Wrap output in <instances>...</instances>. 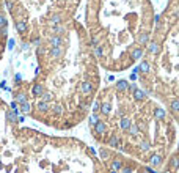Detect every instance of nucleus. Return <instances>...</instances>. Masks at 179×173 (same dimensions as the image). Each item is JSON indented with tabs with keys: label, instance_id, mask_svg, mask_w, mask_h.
<instances>
[{
	"label": "nucleus",
	"instance_id": "f257e3e1",
	"mask_svg": "<svg viewBox=\"0 0 179 173\" xmlns=\"http://www.w3.org/2000/svg\"><path fill=\"white\" fill-rule=\"evenodd\" d=\"M63 52H65L63 46H61V47H49V57L52 60L61 58V57H63Z\"/></svg>",
	"mask_w": 179,
	"mask_h": 173
},
{
	"label": "nucleus",
	"instance_id": "f03ea898",
	"mask_svg": "<svg viewBox=\"0 0 179 173\" xmlns=\"http://www.w3.org/2000/svg\"><path fill=\"white\" fill-rule=\"evenodd\" d=\"M63 36H58V35H50L49 36V46L50 47H61L63 46Z\"/></svg>",
	"mask_w": 179,
	"mask_h": 173
},
{
	"label": "nucleus",
	"instance_id": "7ed1b4c3",
	"mask_svg": "<svg viewBox=\"0 0 179 173\" xmlns=\"http://www.w3.org/2000/svg\"><path fill=\"white\" fill-rule=\"evenodd\" d=\"M94 134H96L98 137H102L104 134H107V123L99 121L98 124L94 126Z\"/></svg>",
	"mask_w": 179,
	"mask_h": 173
},
{
	"label": "nucleus",
	"instance_id": "20e7f679",
	"mask_svg": "<svg viewBox=\"0 0 179 173\" xmlns=\"http://www.w3.org/2000/svg\"><path fill=\"white\" fill-rule=\"evenodd\" d=\"M146 96H148V90H140V88H135L134 90V99L135 101L142 102V101L146 99Z\"/></svg>",
	"mask_w": 179,
	"mask_h": 173
},
{
	"label": "nucleus",
	"instance_id": "39448f33",
	"mask_svg": "<svg viewBox=\"0 0 179 173\" xmlns=\"http://www.w3.org/2000/svg\"><path fill=\"white\" fill-rule=\"evenodd\" d=\"M44 85L42 83H35V85L32 87V94L35 96V98H41V94L44 93Z\"/></svg>",
	"mask_w": 179,
	"mask_h": 173
},
{
	"label": "nucleus",
	"instance_id": "423d86ee",
	"mask_svg": "<svg viewBox=\"0 0 179 173\" xmlns=\"http://www.w3.org/2000/svg\"><path fill=\"white\" fill-rule=\"evenodd\" d=\"M137 43L140 46H146L148 43H149V33H148V32H142L137 36Z\"/></svg>",
	"mask_w": 179,
	"mask_h": 173
},
{
	"label": "nucleus",
	"instance_id": "0eeeda50",
	"mask_svg": "<svg viewBox=\"0 0 179 173\" xmlns=\"http://www.w3.org/2000/svg\"><path fill=\"white\" fill-rule=\"evenodd\" d=\"M49 22H50V25H58V24H61L63 22V16L61 14H58V13H53V14H50V17H49Z\"/></svg>",
	"mask_w": 179,
	"mask_h": 173
},
{
	"label": "nucleus",
	"instance_id": "6e6552de",
	"mask_svg": "<svg viewBox=\"0 0 179 173\" xmlns=\"http://www.w3.org/2000/svg\"><path fill=\"white\" fill-rule=\"evenodd\" d=\"M16 30L21 35L27 33V30H28V24H27V21H16Z\"/></svg>",
	"mask_w": 179,
	"mask_h": 173
},
{
	"label": "nucleus",
	"instance_id": "1a4fd4ad",
	"mask_svg": "<svg viewBox=\"0 0 179 173\" xmlns=\"http://www.w3.org/2000/svg\"><path fill=\"white\" fill-rule=\"evenodd\" d=\"M119 138H118V135L116 134H112L110 137H108V142H107V145L108 147H112V148H119Z\"/></svg>",
	"mask_w": 179,
	"mask_h": 173
},
{
	"label": "nucleus",
	"instance_id": "9d476101",
	"mask_svg": "<svg viewBox=\"0 0 179 173\" xmlns=\"http://www.w3.org/2000/svg\"><path fill=\"white\" fill-rule=\"evenodd\" d=\"M148 46V52L149 53H159V51H160V47H159V43L157 41H149V43L146 44Z\"/></svg>",
	"mask_w": 179,
	"mask_h": 173
},
{
	"label": "nucleus",
	"instance_id": "9b49d317",
	"mask_svg": "<svg viewBox=\"0 0 179 173\" xmlns=\"http://www.w3.org/2000/svg\"><path fill=\"white\" fill-rule=\"evenodd\" d=\"M130 57H132V60H140L143 57V49L142 47H132Z\"/></svg>",
	"mask_w": 179,
	"mask_h": 173
},
{
	"label": "nucleus",
	"instance_id": "f8f14e48",
	"mask_svg": "<svg viewBox=\"0 0 179 173\" xmlns=\"http://www.w3.org/2000/svg\"><path fill=\"white\" fill-rule=\"evenodd\" d=\"M91 90H93V85H91V82H88V80H85V82H82L80 83V91L83 94H88V93H91Z\"/></svg>",
	"mask_w": 179,
	"mask_h": 173
},
{
	"label": "nucleus",
	"instance_id": "ddd939ff",
	"mask_svg": "<svg viewBox=\"0 0 179 173\" xmlns=\"http://www.w3.org/2000/svg\"><path fill=\"white\" fill-rule=\"evenodd\" d=\"M110 109H112V104L110 102H102L99 107V113L101 115H108L110 113Z\"/></svg>",
	"mask_w": 179,
	"mask_h": 173
},
{
	"label": "nucleus",
	"instance_id": "4468645a",
	"mask_svg": "<svg viewBox=\"0 0 179 173\" xmlns=\"http://www.w3.org/2000/svg\"><path fill=\"white\" fill-rule=\"evenodd\" d=\"M52 32H53V35H58V36H63V35L66 33V27H65V25H61V24L53 25Z\"/></svg>",
	"mask_w": 179,
	"mask_h": 173
},
{
	"label": "nucleus",
	"instance_id": "2eb2a0df",
	"mask_svg": "<svg viewBox=\"0 0 179 173\" xmlns=\"http://www.w3.org/2000/svg\"><path fill=\"white\" fill-rule=\"evenodd\" d=\"M170 110L173 113H179V98H174L170 101Z\"/></svg>",
	"mask_w": 179,
	"mask_h": 173
},
{
	"label": "nucleus",
	"instance_id": "dca6fc26",
	"mask_svg": "<svg viewBox=\"0 0 179 173\" xmlns=\"http://www.w3.org/2000/svg\"><path fill=\"white\" fill-rule=\"evenodd\" d=\"M149 164L153 165V167H159V165L162 164V156L160 154H153L149 159Z\"/></svg>",
	"mask_w": 179,
	"mask_h": 173
},
{
	"label": "nucleus",
	"instance_id": "f3484780",
	"mask_svg": "<svg viewBox=\"0 0 179 173\" xmlns=\"http://www.w3.org/2000/svg\"><path fill=\"white\" fill-rule=\"evenodd\" d=\"M123 168V160L119 159V157H115V159H112V170H121Z\"/></svg>",
	"mask_w": 179,
	"mask_h": 173
},
{
	"label": "nucleus",
	"instance_id": "a211bd4d",
	"mask_svg": "<svg viewBox=\"0 0 179 173\" xmlns=\"http://www.w3.org/2000/svg\"><path fill=\"white\" fill-rule=\"evenodd\" d=\"M17 117L19 115L16 112H13V110H8V112H6V121L8 123H17Z\"/></svg>",
	"mask_w": 179,
	"mask_h": 173
},
{
	"label": "nucleus",
	"instance_id": "6ab92c4d",
	"mask_svg": "<svg viewBox=\"0 0 179 173\" xmlns=\"http://www.w3.org/2000/svg\"><path fill=\"white\" fill-rule=\"evenodd\" d=\"M49 109H50V107H49V102L38 101V104H36V110H38V112H47Z\"/></svg>",
	"mask_w": 179,
	"mask_h": 173
},
{
	"label": "nucleus",
	"instance_id": "aec40b11",
	"mask_svg": "<svg viewBox=\"0 0 179 173\" xmlns=\"http://www.w3.org/2000/svg\"><path fill=\"white\" fill-rule=\"evenodd\" d=\"M130 124H132L130 118H127V117H121V123H119V126H121V129H123V131H127Z\"/></svg>",
	"mask_w": 179,
	"mask_h": 173
},
{
	"label": "nucleus",
	"instance_id": "412c9836",
	"mask_svg": "<svg viewBox=\"0 0 179 173\" xmlns=\"http://www.w3.org/2000/svg\"><path fill=\"white\" fill-rule=\"evenodd\" d=\"M19 112H22L24 115H28L30 112H32V106H30V102L27 101L24 104H21V109H19Z\"/></svg>",
	"mask_w": 179,
	"mask_h": 173
},
{
	"label": "nucleus",
	"instance_id": "4be33fe9",
	"mask_svg": "<svg viewBox=\"0 0 179 173\" xmlns=\"http://www.w3.org/2000/svg\"><path fill=\"white\" fill-rule=\"evenodd\" d=\"M16 104H24V102H27V93H24V91H21V93H17L16 94V101H14Z\"/></svg>",
	"mask_w": 179,
	"mask_h": 173
},
{
	"label": "nucleus",
	"instance_id": "5701e85b",
	"mask_svg": "<svg viewBox=\"0 0 179 173\" xmlns=\"http://www.w3.org/2000/svg\"><path fill=\"white\" fill-rule=\"evenodd\" d=\"M127 87H129L127 80H118V82H116V90L118 91H126Z\"/></svg>",
	"mask_w": 179,
	"mask_h": 173
},
{
	"label": "nucleus",
	"instance_id": "b1692460",
	"mask_svg": "<svg viewBox=\"0 0 179 173\" xmlns=\"http://www.w3.org/2000/svg\"><path fill=\"white\" fill-rule=\"evenodd\" d=\"M170 165H171L173 170H178V168H179V154H174L173 157H171V159H170Z\"/></svg>",
	"mask_w": 179,
	"mask_h": 173
},
{
	"label": "nucleus",
	"instance_id": "393cba45",
	"mask_svg": "<svg viewBox=\"0 0 179 173\" xmlns=\"http://www.w3.org/2000/svg\"><path fill=\"white\" fill-rule=\"evenodd\" d=\"M102 49H104V46H101V44L93 47V53H94L96 58H102Z\"/></svg>",
	"mask_w": 179,
	"mask_h": 173
},
{
	"label": "nucleus",
	"instance_id": "a878e982",
	"mask_svg": "<svg viewBox=\"0 0 179 173\" xmlns=\"http://www.w3.org/2000/svg\"><path fill=\"white\" fill-rule=\"evenodd\" d=\"M154 117L157 118V120H163V118H165V110L160 109V107H155L154 109Z\"/></svg>",
	"mask_w": 179,
	"mask_h": 173
},
{
	"label": "nucleus",
	"instance_id": "bb28decb",
	"mask_svg": "<svg viewBox=\"0 0 179 173\" xmlns=\"http://www.w3.org/2000/svg\"><path fill=\"white\" fill-rule=\"evenodd\" d=\"M88 121H90V126H93V128H94V126L101 121V120H99V115H98V113H93L91 117L88 118Z\"/></svg>",
	"mask_w": 179,
	"mask_h": 173
},
{
	"label": "nucleus",
	"instance_id": "cd10ccee",
	"mask_svg": "<svg viewBox=\"0 0 179 173\" xmlns=\"http://www.w3.org/2000/svg\"><path fill=\"white\" fill-rule=\"evenodd\" d=\"M52 99H53V93H50V91H44L41 94V101H44V102H49Z\"/></svg>",
	"mask_w": 179,
	"mask_h": 173
},
{
	"label": "nucleus",
	"instance_id": "c85d7f7f",
	"mask_svg": "<svg viewBox=\"0 0 179 173\" xmlns=\"http://www.w3.org/2000/svg\"><path fill=\"white\" fill-rule=\"evenodd\" d=\"M138 69H140V72H149L151 66H149V63H148V61H142V63H140V66H138Z\"/></svg>",
	"mask_w": 179,
	"mask_h": 173
},
{
	"label": "nucleus",
	"instance_id": "c756f323",
	"mask_svg": "<svg viewBox=\"0 0 179 173\" xmlns=\"http://www.w3.org/2000/svg\"><path fill=\"white\" fill-rule=\"evenodd\" d=\"M149 148H151V145H149V142L148 140H142L140 142V151H149Z\"/></svg>",
	"mask_w": 179,
	"mask_h": 173
},
{
	"label": "nucleus",
	"instance_id": "7c9ffc66",
	"mask_svg": "<svg viewBox=\"0 0 179 173\" xmlns=\"http://www.w3.org/2000/svg\"><path fill=\"white\" fill-rule=\"evenodd\" d=\"M127 131H129L130 135H138V134H140V129H138V126H137V124H130Z\"/></svg>",
	"mask_w": 179,
	"mask_h": 173
},
{
	"label": "nucleus",
	"instance_id": "2f4dec72",
	"mask_svg": "<svg viewBox=\"0 0 179 173\" xmlns=\"http://www.w3.org/2000/svg\"><path fill=\"white\" fill-rule=\"evenodd\" d=\"M99 154H101V159L102 160H107V159H110V151L108 149H105V148H102L99 151Z\"/></svg>",
	"mask_w": 179,
	"mask_h": 173
},
{
	"label": "nucleus",
	"instance_id": "473e14b6",
	"mask_svg": "<svg viewBox=\"0 0 179 173\" xmlns=\"http://www.w3.org/2000/svg\"><path fill=\"white\" fill-rule=\"evenodd\" d=\"M52 110H53V113H55L57 117H60V115L63 113V107H61V104H55V106L52 107Z\"/></svg>",
	"mask_w": 179,
	"mask_h": 173
},
{
	"label": "nucleus",
	"instance_id": "72a5a7b5",
	"mask_svg": "<svg viewBox=\"0 0 179 173\" xmlns=\"http://www.w3.org/2000/svg\"><path fill=\"white\" fill-rule=\"evenodd\" d=\"M46 52H47V49H46V46L44 44H40V46H38V47H36V55H44V53Z\"/></svg>",
	"mask_w": 179,
	"mask_h": 173
},
{
	"label": "nucleus",
	"instance_id": "f704fd0d",
	"mask_svg": "<svg viewBox=\"0 0 179 173\" xmlns=\"http://www.w3.org/2000/svg\"><path fill=\"white\" fill-rule=\"evenodd\" d=\"M99 38H101V35H96V36H93L91 38V41H90V46H98V43H99Z\"/></svg>",
	"mask_w": 179,
	"mask_h": 173
},
{
	"label": "nucleus",
	"instance_id": "c9c22d12",
	"mask_svg": "<svg viewBox=\"0 0 179 173\" xmlns=\"http://www.w3.org/2000/svg\"><path fill=\"white\" fill-rule=\"evenodd\" d=\"M99 107H101V102L99 101H94V102H93V112L98 113L99 112Z\"/></svg>",
	"mask_w": 179,
	"mask_h": 173
},
{
	"label": "nucleus",
	"instance_id": "e433bc0d",
	"mask_svg": "<svg viewBox=\"0 0 179 173\" xmlns=\"http://www.w3.org/2000/svg\"><path fill=\"white\" fill-rule=\"evenodd\" d=\"M6 33H8V25L0 27V35H2V36H6Z\"/></svg>",
	"mask_w": 179,
	"mask_h": 173
},
{
	"label": "nucleus",
	"instance_id": "4c0bfd02",
	"mask_svg": "<svg viewBox=\"0 0 179 173\" xmlns=\"http://www.w3.org/2000/svg\"><path fill=\"white\" fill-rule=\"evenodd\" d=\"M3 25H8V22H6V17L3 14H0V27H3Z\"/></svg>",
	"mask_w": 179,
	"mask_h": 173
},
{
	"label": "nucleus",
	"instance_id": "58836bf2",
	"mask_svg": "<svg viewBox=\"0 0 179 173\" xmlns=\"http://www.w3.org/2000/svg\"><path fill=\"white\" fill-rule=\"evenodd\" d=\"M143 172L145 173H159V172H155L153 167H143Z\"/></svg>",
	"mask_w": 179,
	"mask_h": 173
},
{
	"label": "nucleus",
	"instance_id": "ea45409f",
	"mask_svg": "<svg viewBox=\"0 0 179 173\" xmlns=\"http://www.w3.org/2000/svg\"><path fill=\"white\" fill-rule=\"evenodd\" d=\"M40 44H41V38H33V40H32V46H36V47H38Z\"/></svg>",
	"mask_w": 179,
	"mask_h": 173
},
{
	"label": "nucleus",
	"instance_id": "a19ab883",
	"mask_svg": "<svg viewBox=\"0 0 179 173\" xmlns=\"http://www.w3.org/2000/svg\"><path fill=\"white\" fill-rule=\"evenodd\" d=\"M5 5H6V10H13V2H11V0H6V2H5Z\"/></svg>",
	"mask_w": 179,
	"mask_h": 173
},
{
	"label": "nucleus",
	"instance_id": "79ce46f5",
	"mask_svg": "<svg viewBox=\"0 0 179 173\" xmlns=\"http://www.w3.org/2000/svg\"><path fill=\"white\" fill-rule=\"evenodd\" d=\"M134 170H132V167H124L123 168V173H132Z\"/></svg>",
	"mask_w": 179,
	"mask_h": 173
},
{
	"label": "nucleus",
	"instance_id": "37998d69",
	"mask_svg": "<svg viewBox=\"0 0 179 173\" xmlns=\"http://www.w3.org/2000/svg\"><path fill=\"white\" fill-rule=\"evenodd\" d=\"M14 44H16V43H14V40H10L8 41V47L10 49H14Z\"/></svg>",
	"mask_w": 179,
	"mask_h": 173
},
{
	"label": "nucleus",
	"instance_id": "c03bdc74",
	"mask_svg": "<svg viewBox=\"0 0 179 173\" xmlns=\"http://www.w3.org/2000/svg\"><path fill=\"white\" fill-rule=\"evenodd\" d=\"M154 22H155V24L160 22V16H159V14H155V16H154Z\"/></svg>",
	"mask_w": 179,
	"mask_h": 173
},
{
	"label": "nucleus",
	"instance_id": "a18cd8bd",
	"mask_svg": "<svg viewBox=\"0 0 179 173\" xmlns=\"http://www.w3.org/2000/svg\"><path fill=\"white\" fill-rule=\"evenodd\" d=\"M22 51H28V44H27V43L22 44Z\"/></svg>",
	"mask_w": 179,
	"mask_h": 173
},
{
	"label": "nucleus",
	"instance_id": "49530a36",
	"mask_svg": "<svg viewBox=\"0 0 179 173\" xmlns=\"http://www.w3.org/2000/svg\"><path fill=\"white\" fill-rule=\"evenodd\" d=\"M87 107H88V104H85V102H80V109H87Z\"/></svg>",
	"mask_w": 179,
	"mask_h": 173
},
{
	"label": "nucleus",
	"instance_id": "de8ad7c7",
	"mask_svg": "<svg viewBox=\"0 0 179 173\" xmlns=\"http://www.w3.org/2000/svg\"><path fill=\"white\" fill-rule=\"evenodd\" d=\"M130 80H137V74H134V72H132V74H130Z\"/></svg>",
	"mask_w": 179,
	"mask_h": 173
},
{
	"label": "nucleus",
	"instance_id": "09e8293b",
	"mask_svg": "<svg viewBox=\"0 0 179 173\" xmlns=\"http://www.w3.org/2000/svg\"><path fill=\"white\" fill-rule=\"evenodd\" d=\"M108 173H118V172H116V170H112V168H110V170H108Z\"/></svg>",
	"mask_w": 179,
	"mask_h": 173
},
{
	"label": "nucleus",
	"instance_id": "8fccbe9b",
	"mask_svg": "<svg viewBox=\"0 0 179 173\" xmlns=\"http://www.w3.org/2000/svg\"><path fill=\"white\" fill-rule=\"evenodd\" d=\"M162 173H168V172H167V170H163V172H162Z\"/></svg>",
	"mask_w": 179,
	"mask_h": 173
}]
</instances>
